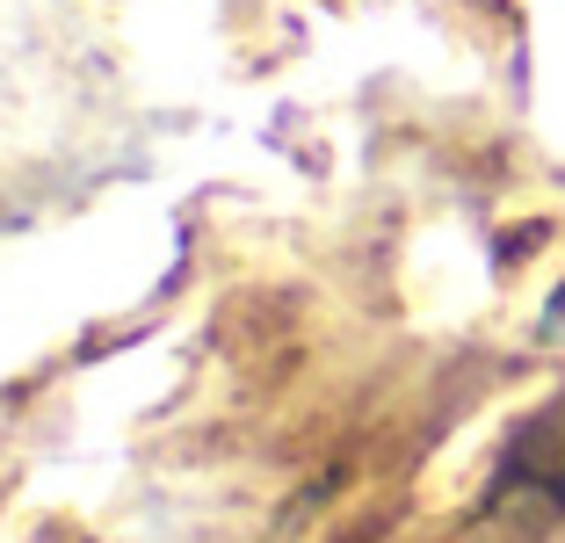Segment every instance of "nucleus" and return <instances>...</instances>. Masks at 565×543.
<instances>
[{
    "instance_id": "1",
    "label": "nucleus",
    "mask_w": 565,
    "mask_h": 543,
    "mask_svg": "<svg viewBox=\"0 0 565 543\" xmlns=\"http://www.w3.org/2000/svg\"><path fill=\"white\" fill-rule=\"evenodd\" d=\"M493 522H515V529H551L565 522V398L544 406L530 428L515 435L508 464H500V486L486 500Z\"/></svg>"
}]
</instances>
